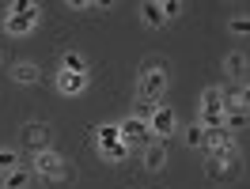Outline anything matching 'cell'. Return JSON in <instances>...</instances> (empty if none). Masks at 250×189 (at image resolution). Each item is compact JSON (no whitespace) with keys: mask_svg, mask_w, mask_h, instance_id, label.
I'll return each mask as SVG.
<instances>
[{"mask_svg":"<svg viewBox=\"0 0 250 189\" xmlns=\"http://www.w3.org/2000/svg\"><path fill=\"white\" fill-rule=\"evenodd\" d=\"M38 23H42V4H34V0H12L4 12V34H12V38L31 34Z\"/></svg>","mask_w":250,"mask_h":189,"instance_id":"obj_1","label":"cell"},{"mask_svg":"<svg viewBox=\"0 0 250 189\" xmlns=\"http://www.w3.org/2000/svg\"><path fill=\"white\" fill-rule=\"evenodd\" d=\"M205 178L216 182V186H235L243 178V163H239V155L235 159H208L205 155Z\"/></svg>","mask_w":250,"mask_h":189,"instance_id":"obj_2","label":"cell"},{"mask_svg":"<svg viewBox=\"0 0 250 189\" xmlns=\"http://www.w3.org/2000/svg\"><path fill=\"white\" fill-rule=\"evenodd\" d=\"M19 144H23L31 155L46 151V148H49V125H46V121H27V125L19 129Z\"/></svg>","mask_w":250,"mask_h":189,"instance_id":"obj_3","label":"cell"},{"mask_svg":"<svg viewBox=\"0 0 250 189\" xmlns=\"http://www.w3.org/2000/svg\"><path fill=\"white\" fill-rule=\"evenodd\" d=\"M174 125H178V117H174V110L167 106V102H163V106L152 113V121H148V136H152V140H163V144H167V136L174 132Z\"/></svg>","mask_w":250,"mask_h":189,"instance_id":"obj_4","label":"cell"},{"mask_svg":"<svg viewBox=\"0 0 250 189\" xmlns=\"http://www.w3.org/2000/svg\"><path fill=\"white\" fill-rule=\"evenodd\" d=\"M167 83H171V76H137V98H144V102H163V94H167Z\"/></svg>","mask_w":250,"mask_h":189,"instance_id":"obj_5","label":"cell"},{"mask_svg":"<svg viewBox=\"0 0 250 189\" xmlns=\"http://www.w3.org/2000/svg\"><path fill=\"white\" fill-rule=\"evenodd\" d=\"M64 163H68V159H64L57 148H46V151L31 155V174H34V178H46V174H57Z\"/></svg>","mask_w":250,"mask_h":189,"instance_id":"obj_6","label":"cell"},{"mask_svg":"<svg viewBox=\"0 0 250 189\" xmlns=\"http://www.w3.org/2000/svg\"><path fill=\"white\" fill-rule=\"evenodd\" d=\"M91 87V72H57V91L64 98H80Z\"/></svg>","mask_w":250,"mask_h":189,"instance_id":"obj_7","label":"cell"},{"mask_svg":"<svg viewBox=\"0 0 250 189\" xmlns=\"http://www.w3.org/2000/svg\"><path fill=\"white\" fill-rule=\"evenodd\" d=\"M118 132H122V140H125V144H137V140L152 144V136H148V125H144L141 117H133V113L118 121Z\"/></svg>","mask_w":250,"mask_h":189,"instance_id":"obj_8","label":"cell"},{"mask_svg":"<svg viewBox=\"0 0 250 189\" xmlns=\"http://www.w3.org/2000/svg\"><path fill=\"white\" fill-rule=\"evenodd\" d=\"M12 83H19V87L42 83V68H38L34 61H16V64H12Z\"/></svg>","mask_w":250,"mask_h":189,"instance_id":"obj_9","label":"cell"},{"mask_svg":"<svg viewBox=\"0 0 250 189\" xmlns=\"http://www.w3.org/2000/svg\"><path fill=\"white\" fill-rule=\"evenodd\" d=\"M171 57H163V53H148V57H141V64H137V76H171Z\"/></svg>","mask_w":250,"mask_h":189,"instance_id":"obj_10","label":"cell"},{"mask_svg":"<svg viewBox=\"0 0 250 189\" xmlns=\"http://www.w3.org/2000/svg\"><path fill=\"white\" fill-rule=\"evenodd\" d=\"M247 53H243V49H231V53H228V57H224V72H228V79H231V83H247Z\"/></svg>","mask_w":250,"mask_h":189,"instance_id":"obj_11","label":"cell"},{"mask_svg":"<svg viewBox=\"0 0 250 189\" xmlns=\"http://www.w3.org/2000/svg\"><path fill=\"white\" fill-rule=\"evenodd\" d=\"M38 186H42V189H72V186H76V167H72V163H64L57 174L38 178Z\"/></svg>","mask_w":250,"mask_h":189,"instance_id":"obj_12","label":"cell"},{"mask_svg":"<svg viewBox=\"0 0 250 189\" xmlns=\"http://www.w3.org/2000/svg\"><path fill=\"white\" fill-rule=\"evenodd\" d=\"M208 148H239V136H235V129L220 125V129H205V151Z\"/></svg>","mask_w":250,"mask_h":189,"instance_id":"obj_13","label":"cell"},{"mask_svg":"<svg viewBox=\"0 0 250 189\" xmlns=\"http://www.w3.org/2000/svg\"><path fill=\"white\" fill-rule=\"evenodd\" d=\"M137 16H141V23L148 27V31H159V27H167V19H163V12H159V0H144L141 8H137Z\"/></svg>","mask_w":250,"mask_h":189,"instance_id":"obj_14","label":"cell"},{"mask_svg":"<svg viewBox=\"0 0 250 189\" xmlns=\"http://www.w3.org/2000/svg\"><path fill=\"white\" fill-rule=\"evenodd\" d=\"M57 72H91V68H87V61H83L80 49H61V57H57Z\"/></svg>","mask_w":250,"mask_h":189,"instance_id":"obj_15","label":"cell"},{"mask_svg":"<svg viewBox=\"0 0 250 189\" xmlns=\"http://www.w3.org/2000/svg\"><path fill=\"white\" fill-rule=\"evenodd\" d=\"M144 167H148V170H163V167H167V144L163 140H152L144 148Z\"/></svg>","mask_w":250,"mask_h":189,"instance_id":"obj_16","label":"cell"},{"mask_svg":"<svg viewBox=\"0 0 250 189\" xmlns=\"http://www.w3.org/2000/svg\"><path fill=\"white\" fill-rule=\"evenodd\" d=\"M91 136H95V148H106V144H118V140H122L118 121H103L99 129H91Z\"/></svg>","mask_w":250,"mask_h":189,"instance_id":"obj_17","label":"cell"},{"mask_svg":"<svg viewBox=\"0 0 250 189\" xmlns=\"http://www.w3.org/2000/svg\"><path fill=\"white\" fill-rule=\"evenodd\" d=\"M31 186V170L27 167H16V170L0 174V189H27Z\"/></svg>","mask_w":250,"mask_h":189,"instance_id":"obj_18","label":"cell"},{"mask_svg":"<svg viewBox=\"0 0 250 189\" xmlns=\"http://www.w3.org/2000/svg\"><path fill=\"white\" fill-rule=\"evenodd\" d=\"M197 110H224V87H205Z\"/></svg>","mask_w":250,"mask_h":189,"instance_id":"obj_19","label":"cell"},{"mask_svg":"<svg viewBox=\"0 0 250 189\" xmlns=\"http://www.w3.org/2000/svg\"><path fill=\"white\" fill-rule=\"evenodd\" d=\"M99 159H106V163H125V159H129V144L125 140L106 144V148H99Z\"/></svg>","mask_w":250,"mask_h":189,"instance_id":"obj_20","label":"cell"},{"mask_svg":"<svg viewBox=\"0 0 250 189\" xmlns=\"http://www.w3.org/2000/svg\"><path fill=\"white\" fill-rule=\"evenodd\" d=\"M182 140H186V148H193V151H201V148H205V129L197 125V121H193V125H189L186 132H182Z\"/></svg>","mask_w":250,"mask_h":189,"instance_id":"obj_21","label":"cell"},{"mask_svg":"<svg viewBox=\"0 0 250 189\" xmlns=\"http://www.w3.org/2000/svg\"><path fill=\"white\" fill-rule=\"evenodd\" d=\"M159 106H163V102H144V98H137V102H133V117H141L144 125H148V121H152V113H156Z\"/></svg>","mask_w":250,"mask_h":189,"instance_id":"obj_22","label":"cell"},{"mask_svg":"<svg viewBox=\"0 0 250 189\" xmlns=\"http://www.w3.org/2000/svg\"><path fill=\"white\" fill-rule=\"evenodd\" d=\"M16 167H23V163H19V151L16 148H0V174L16 170Z\"/></svg>","mask_w":250,"mask_h":189,"instance_id":"obj_23","label":"cell"},{"mask_svg":"<svg viewBox=\"0 0 250 189\" xmlns=\"http://www.w3.org/2000/svg\"><path fill=\"white\" fill-rule=\"evenodd\" d=\"M159 12H163V19L171 23V19H178L186 8H182V0H163V4H159Z\"/></svg>","mask_w":250,"mask_h":189,"instance_id":"obj_24","label":"cell"},{"mask_svg":"<svg viewBox=\"0 0 250 189\" xmlns=\"http://www.w3.org/2000/svg\"><path fill=\"white\" fill-rule=\"evenodd\" d=\"M228 31H231V34H247V31H250L247 12H243V16H231V19H228Z\"/></svg>","mask_w":250,"mask_h":189,"instance_id":"obj_25","label":"cell"},{"mask_svg":"<svg viewBox=\"0 0 250 189\" xmlns=\"http://www.w3.org/2000/svg\"><path fill=\"white\" fill-rule=\"evenodd\" d=\"M205 155H208V159H235V155H239V148H208Z\"/></svg>","mask_w":250,"mask_h":189,"instance_id":"obj_26","label":"cell"},{"mask_svg":"<svg viewBox=\"0 0 250 189\" xmlns=\"http://www.w3.org/2000/svg\"><path fill=\"white\" fill-rule=\"evenodd\" d=\"M68 8H76V12H91V4H87V0H68Z\"/></svg>","mask_w":250,"mask_h":189,"instance_id":"obj_27","label":"cell"},{"mask_svg":"<svg viewBox=\"0 0 250 189\" xmlns=\"http://www.w3.org/2000/svg\"><path fill=\"white\" fill-rule=\"evenodd\" d=\"M0 64H4V53H0Z\"/></svg>","mask_w":250,"mask_h":189,"instance_id":"obj_28","label":"cell"}]
</instances>
